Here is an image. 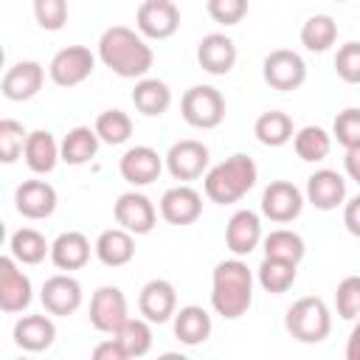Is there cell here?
I'll return each instance as SVG.
<instances>
[{
  "instance_id": "9a60e30c",
  "label": "cell",
  "mask_w": 360,
  "mask_h": 360,
  "mask_svg": "<svg viewBox=\"0 0 360 360\" xmlns=\"http://www.w3.org/2000/svg\"><path fill=\"white\" fill-rule=\"evenodd\" d=\"M42 82H45V68L34 59H22L6 70L0 90L8 101H28L42 90Z\"/></svg>"
},
{
  "instance_id": "5b68a950",
  "label": "cell",
  "mask_w": 360,
  "mask_h": 360,
  "mask_svg": "<svg viewBox=\"0 0 360 360\" xmlns=\"http://www.w3.org/2000/svg\"><path fill=\"white\" fill-rule=\"evenodd\" d=\"M180 112L194 129H214L225 118V98L211 84H194L180 98Z\"/></svg>"
},
{
  "instance_id": "f546056e",
  "label": "cell",
  "mask_w": 360,
  "mask_h": 360,
  "mask_svg": "<svg viewBox=\"0 0 360 360\" xmlns=\"http://www.w3.org/2000/svg\"><path fill=\"white\" fill-rule=\"evenodd\" d=\"M253 135L262 146H284L292 141L295 129H292V118L281 110H267L256 118L253 124Z\"/></svg>"
},
{
  "instance_id": "d590c367",
  "label": "cell",
  "mask_w": 360,
  "mask_h": 360,
  "mask_svg": "<svg viewBox=\"0 0 360 360\" xmlns=\"http://www.w3.org/2000/svg\"><path fill=\"white\" fill-rule=\"evenodd\" d=\"M112 338L121 343L127 360L129 357H143L152 349V326H149L146 318H129Z\"/></svg>"
},
{
  "instance_id": "b9f144b4",
  "label": "cell",
  "mask_w": 360,
  "mask_h": 360,
  "mask_svg": "<svg viewBox=\"0 0 360 360\" xmlns=\"http://www.w3.org/2000/svg\"><path fill=\"white\" fill-rule=\"evenodd\" d=\"M34 17L42 31H59L68 22V0H34Z\"/></svg>"
},
{
  "instance_id": "e575fe53",
  "label": "cell",
  "mask_w": 360,
  "mask_h": 360,
  "mask_svg": "<svg viewBox=\"0 0 360 360\" xmlns=\"http://www.w3.org/2000/svg\"><path fill=\"white\" fill-rule=\"evenodd\" d=\"M262 248H264V256H273V259H284V262H301L304 253H307V245L304 239L295 233V231H287V228H276L270 231L264 239H262Z\"/></svg>"
},
{
  "instance_id": "4fadbf2b",
  "label": "cell",
  "mask_w": 360,
  "mask_h": 360,
  "mask_svg": "<svg viewBox=\"0 0 360 360\" xmlns=\"http://www.w3.org/2000/svg\"><path fill=\"white\" fill-rule=\"evenodd\" d=\"M112 217H115V222L121 228H127L135 236L149 233L155 228V222H158V211H155L152 200L146 194H141V191L121 194L115 200V205H112Z\"/></svg>"
},
{
  "instance_id": "bcb514c9",
  "label": "cell",
  "mask_w": 360,
  "mask_h": 360,
  "mask_svg": "<svg viewBox=\"0 0 360 360\" xmlns=\"http://www.w3.org/2000/svg\"><path fill=\"white\" fill-rule=\"evenodd\" d=\"M343 169H346V174H349L354 183H360V146H354V149H346V158H343Z\"/></svg>"
},
{
  "instance_id": "7bdbcfd3",
  "label": "cell",
  "mask_w": 360,
  "mask_h": 360,
  "mask_svg": "<svg viewBox=\"0 0 360 360\" xmlns=\"http://www.w3.org/2000/svg\"><path fill=\"white\" fill-rule=\"evenodd\" d=\"M205 8L214 22L219 25H236L248 14V0H205Z\"/></svg>"
},
{
  "instance_id": "5bb4252c",
  "label": "cell",
  "mask_w": 360,
  "mask_h": 360,
  "mask_svg": "<svg viewBox=\"0 0 360 360\" xmlns=\"http://www.w3.org/2000/svg\"><path fill=\"white\" fill-rule=\"evenodd\" d=\"M31 278L20 270V262L8 253L0 259V309L3 312H22L31 304Z\"/></svg>"
},
{
  "instance_id": "d6986e66",
  "label": "cell",
  "mask_w": 360,
  "mask_h": 360,
  "mask_svg": "<svg viewBox=\"0 0 360 360\" xmlns=\"http://www.w3.org/2000/svg\"><path fill=\"white\" fill-rule=\"evenodd\" d=\"M138 309L149 323H166L177 312V292L174 284L166 278H152L141 287Z\"/></svg>"
},
{
  "instance_id": "ac0fdd59",
  "label": "cell",
  "mask_w": 360,
  "mask_h": 360,
  "mask_svg": "<svg viewBox=\"0 0 360 360\" xmlns=\"http://www.w3.org/2000/svg\"><path fill=\"white\" fill-rule=\"evenodd\" d=\"M202 214V197L197 188L180 183V186H172L163 191L160 197V217L169 222V225H191L197 222Z\"/></svg>"
},
{
  "instance_id": "7402d4cb",
  "label": "cell",
  "mask_w": 360,
  "mask_h": 360,
  "mask_svg": "<svg viewBox=\"0 0 360 360\" xmlns=\"http://www.w3.org/2000/svg\"><path fill=\"white\" fill-rule=\"evenodd\" d=\"M197 62L211 76H225L236 65V45L228 34H205L197 45Z\"/></svg>"
},
{
  "instance_id": "8d00e7d4",
  "label": "cell",
  "mask_w": 360,
  "mask_h": 360,
  "mask_svg": "<svg viewBox=\"0 0 360 360\" xmlns=\"http://www.w3.org/2000/svg\"><path fill=\"white\" fill-rule=\"evenodd\" d=\"M93 129L98 132L101 143L121 146V143H127L129 135H132V118H129L124 110H104V112H98Z\"/></svg>"
},
{
  "instance_id": "c3c4849f",
  "label": "cell",
  "mask_w": 360,
  "mask_h": 360,
  "mask_svg": "<svg viewBox=\"0 0 360 360\" xmlns=\"http://www.w3.org/2000/svg\"><path fill=\"white\" fill-rule=\"evenodd\" d=\"M335 3H343V0H335Z\"/></svg>"
},
{
  "instance_id": "cb8c5ba5",
  "label": "cell",
  "mask_w": 360,
  "mask_h": 360,
  "mask_svg": "<svg viewBox=\"0 0 360 360\" xmlns=\"http://www.w3.org/2000/svg\"><path fill=\"white\" fill-rule=\"evenodd\" d=\"M56 340V326L48 315H22L14 323V343L22 352H45Z\"/></svg>"
},
{
  "instance_id": "8992f818",
  "label": "cell",
  "mask_w": 360,
  "mask_h": 360,
  "mask_svg": "<svg viewBox=\"0 0 360 360\" xmlns=\"http://www.w3.org/2000/svg\"><path fill=\"white\" fill-rule=\"evenodd\" d=\"M262 76L273 90L290 93V90H298L307 82V62L301 59V53H295L290 48H276L264 56Z\"/></svg>"
},
{
  "instance_id": "3957f363",
  "label": "cell",
  "mask_w": 360,
  "mask_h": 360,
  "mask_svg": "<svg viewBox=\"0 0 360 360\" xmlns=\"http://www.w3.org/2000/svg\"><path fill=\"white\" fill-rule=\"evenodd\" d=\"M256 177H259V169H256L253 158L236 152L205 172L202 188H205V197L211 202L231 205V202H239L256 186Z\"/></svg>"
},
{
  "instance_id": "f35d334b",
  "label": "cell",
  "mask_w": 360,
  "mask_h": 360,
  "mask_svg": "<svg viewBox=\"0 0 360 360\" xmlns=\"http://www.w3.org/2000/svg\"><path fill=\"white\" fill-rule=\"evenodd\" d=\"M332 138L343 149L360 146V107H346L332 121Z\"/></svg>"
},
{
  "instance_id": "ab89813d",
  "label": "cell",
  "mask_w": 360,
  "mask_h": 360,
  "mask_svg": "<svg viewBox=\"0 0 360 360\" xmlns=\"http://www.w3.org/2000/svg\"><path fill=\"white\" fill-rule=\"evenodd\" d=\"M335 309L343 321L360 318V276H346L335 290Z\"/></svg>"
},
{
  "instance_id": "484cf974",
  "label": "cell",
  "mask_w": 360,
  "mask_h": 360,
  "mask_svg": "<svg viewBox=\"0 0 360 360\" xmlns=\"http://www.w3.org/2000/svg\"><path fill=\"white\" fill-rule=\"evenodd\" d=\"M51 262L59 270H82L90 262V239L82 231H65L51 242Z\"/></svg>"
},
{
  "instance_id": "277c9868",
  "label": "cell",
  "mask_w": 360,
  "mask_h": 360,
  "mask_svg": "<svg viewBox=\"0 0 360 360\" xmlns=\"http://www.w3.org/2000/svg\"><path fill=\"white\" fill-rule=\"evenodd\" d=\"M284 329L301 340V343H321L332 332V312L323 298L318 295H304L298 298L287 315H284Z\"/></svg>"
},
{
  "instance_id": "7c38bea8",
  "label": "cell",
  "mask_w": 360,
  "mask_h": 360,
  "mask_svg": "<svg viewBox=\"0 0 360 360\" xmlns=\"http://www.w3.org/2000/svg\"><path fill=\"white\" fill-rule=\"evenodd\" d=\"M39 301L48 315L68 318L82 307V284L70 273H56V276L45 278V284L39 290Z\"/></svg>"
},
{
  "instance_id": "e0dca14e",
  "label": "cell",
  "mask_w": 360,
  "mask_h": 360,
  "mask_svg": "<svg viewBox=\"0 0 360 360\" xmlns=\"http://www.w3.org/2000/svg\"><path fill=\"white\" fill-rule=\"evenodd\" d=\"M56 188L45 180H22L14 191V208L25 219H48L56 211Z\"/></svg>"
},
{
  "instance_id": "d6a6232c",
  "label": "cell",
  "mask_w": 360,
  "mask_h": 360,
  "mask_svg": "<svg viewBox=\"0 0 360 360\" xmlns=\"http://www.w3.org/2000/svg\"><path fill=\"white\" fill-rule=\"evenodd\" d=\"M292 149H295V155H298L301 160L318 163V160H323V158L332 152V135H329L323 127H315V124L301 127V129L292 135Z\"/></svg>"
},
{
  "instance_id": "1f68e13d",
  "label": "cell",
  "mask_w": 360,
  "mask_h": 360,
  "mask_svg": "<svg viewBox=\"0 0 360 360\" xmlns=\"http://www.w3.org/2000/svg\"><path fill=\"white\" fill-rule=\"evenodd\" d=\"M295 276H298V264L295 262H284V259H273V256H264L262 264H259V273H256L262 290L273 292V295L287 292L295 284Z\"/></svg>"
},
{
  "instance_id": "ee69618b",
  "label": "cell",
  "mask_w": 360,
  "mask_h": 360,
  "mask_svg": "<svg viewBox=\"0 0 360 360\" xmlns=\"http://www.w3.org/2000/svg\"><path fill=\"white\" fill-rule=\"evenodd\" d=\"M343 225L352 236L360 239V194L352 197L349 202H343Z\"/></svg>"
},
{
  "instance_id": "60d3db41",
  "label": "cell",
  "mask_w": 360,
  "mask_h": 360,
  "mask_svg": "<svg viewBox=\"0 0 360 360\" xmlns=\"http://www.w3.org/2000/svg\"><path fill=\"white\" fill-rule=\"evenodd\" d=\"M335 73L346 84H360V42H343L335 53Z\"/></svg>"
},
{
  "instance_id": "7dc6e473",
  "label": "cell",
  "mask_w": 360,
  "mask_h": 360,
  "mask_svg": "<svg viewBox=\"0 0 360 360\" xmlns=\"http://www.w3.org/2000/svg\"><path fill=\"white\" fill-rule=\"evenodd\" d=\"M346 360H360V318H357V323H354L352 332H349V340H346Z\"/></svg>"
},
{
  "instance_id": "74e56055",
  "label": "cell",
  "mask_w": 360,
  "mask_h": 360,
  "mask_svg": "<svg viewBox=\"0 0 360 360\" xmlns=\"http://www.w3.org/2000/svg\"><path fill=\"white\" fill-rule=\"evenodd\" d=\"M25 141H28V132L20 121L14 118L0 121V160L3 163H14L25 152Z\"/></svg>"
},
{
  "instance_id": "f1b7e54d",
  "label": "cell",
  "mask_w": 360,
  "mask_h": 360,
  "mask_svg": "<svg viewBox=\"0 0 360 360\" xmlns=\"http://www.w3.org/2000/svg\"><path fill=\"white\" fill-rule=\"evenodd\" d=\"M98 143H101V138H98L96 129H90V127H73V129L62 138V143H59L62 160H65L68 166L90 163V160L96 158V152H98Z\"/></svg>"
},
{
  "instance_id": "f6af8a7d",
  "label": "cell",
  "mask_w": 360,
  "mask_h": 360,
  "mask_svg": "<svg viewBox=\"0 0 360 360\" xmlns=\"http://www.w3.org/2000/svg\"><path fill=\"white\" fill-rule=\"evenodd\" d=\"M93 360H127V354L115 338H107L93 349Z\"/></svg>"
},
{
  "instance_id": "44dd1931",
  "label": "cell",
  "mask_w": 360,
  "mask_h": 360,
  "mask_svg": "<svg viewBox=\"0 0 360 360\" xmlns=\"http://www.w3.org/2000/svg\"><path fill=\"white\" fill-rule=\"evenodd\" d=\"M262 239V219L250 208H239L225 225V245L233 256H250Z\"/></svg>"
},
{
  "instance_id": "6da1fadb",
  "label": "cell",
  "mask_w": 360,
  "mask_h": 360,
  "mask_svg": "<svg viewBox=\"0 0 360 360\" xmlns=\"http://www.w3.org/2000/svg\"><path fill=\"white\" fill-rule=\"evenodd\" d=\"M98 59L121 79H143L155 62V53L143 34H135L127 25H110L98 37Z\"/></svg>"
},
{
  "instance_id": "30bf717a",
  "label": "cell",
  "mask_w": 360,
  "mask_h": 360,
  "mask_svg": "<svg viewBox=\"0 0 360 360\" xmlns=\"http://www.w3.org/2000/svg\"><path fill=\"white\" fill-rule=\"evenodd\" d=\"M135 25L146 39H169L180 28V8L174 0H143L135 11Z\"/></svg>"
},
{
  "instance_id": "4316f807",
  "label": "cell",
  "mask_w": 360,
  "mask_h": 360,
  "mask_svg": "<svg viewBox=\"0 0 360 360\" xmlns=\"http://www.w3.org/2000/svg\"><path fill=\"white\" fill-rule=\"evenodd\" d=\"M211 315L208 309L197 307V304H188V307H180L174 312V338L186 346H200L211 338Z\"/></svg>"
},
{
  "instance_id": "4dcf8cb0",
  "label": "cell",
  "mask_w": 360,
  "mask_h": 360,
  "mask_svg": "<svg viewBox=\"0 0 360 360\" xmlns=\"http://www.w3.org/2000/svg\"><path fill=\"white\" fill-rule=\"evenodd\" d=\"M8 253L20 264H39L45 256H51V242L37 228H20L8 239Z\"/></svg>"
},
{
  "instance_id": "8fae6325",
  "label": "cell",
  "mask_w": 360,
  "mask_h": 360,
  "mask_svg": "<svg viewBox=\"0 0 360 360\" xmlns=\"http://www.w3.org/2000/svg\"><path fill=\"white\" fill-rule=\"evenodd\" d=\"M307 197L301 194V188L290 180H273L264 191H262V214L270 222H292L295 217H301Z\"/></svg>"
},
{
  "instance_id": "9c48e42d",
  "label": "cell",
  "mask_w": 360,
  "mask_h": 360,
  "mask_svg": "<svg viewBox=\"0 0 360 360\" xmlns=\"http://www.w3.org/2000/svg\"><path fill=\"white\" fill-rule=\"evenodd\" d=\"M166 169L174 180H197L208 172V160H211V152L202 141H194V138H186V141H177L169 146L166 152Z\"/></svg>"
},
{
  "instance_id": "d4e9b609",
  "label": "cell",
  "mask_w": 360,
  "mask_h": 360,
  "mask_svg": "<svg viewBox=\"0 0 360 360\" xmlns=\"http://www.w3.org/2000/svg\"><path fill=\"white\" fill-rule=\"evenodd\" d=\"M22 158L34 174H51L56 169V163L62 160V149L48 129H34V132H28Z\"/></svg>"
},
{
  "instance_id": "2e32d148",
  "label": "cell",
  "mask_w": 360,
  "mask_h": 360,
  "mask_svg": "<svg viewBox=\"0 0 360 360\" xmlns=\"http://www.w3.org/2000/svg\"><path fill=\"white\" fill-rule=\"evenodd\" d=\"M163 158L152 149V146H129L124 155H121V160H118V172H121V177L129 183V186H149V183H155L158 177H160V172H163Z\"/></svg>"
},
{
  "instance_id": "7a4b0ae2",
  "label": "cell",
  "mask_w": 360,
  "mask_h": 360,
  "mask_svg": "<svg viewBox=\"0 0 360 360\" xmlns=\"http://www.w3.org/2000/svg\"><path fill=\"white\" fill-rule=\"evenodd\" d=\"M250 304H253L250 267L242 262V256L219 262L211 273V307H214V312L222 315L225 321H236L250 309Z\"/></svg>"
},
{
  "instance_id": "83f0119b",
  "label": "cell",
  "mask_w": 360,
  "mask_h": 360,
  "mask_svg": "<svg viewBox=\"0 0 360 360\" xmlns=\"http://www.w3.org/2000/svg\"><path fill=\"white\" fill-rule=\"evenodd\" d=\"M132 104L141 115L146 118H158L169 110L172 104V90L166 82L160 79H152V76H143L135 82V90H132Z\"/></svg>"
},
{
  "instance_id": "52a82bcc",
  "label": "cell",
  "mask_w": 360,
  "mask_h": 360,
  "mask_svg": "<svg viewBox=\"0 0 360 360\" xmlns=\"http://www.w3.org/2000/svg\"><path fill=\"white\" fill-rule=\"evenodd\" d=\"M96 70V56L84 45H68L53 53L48 65V76L56 87H76Z\"/></svg>"
},
{
  "instance_id": "603a6c76",
  "label": "cell",
  "mask_w": 360,
  "mask_h": 360,
  "mask_svg": "<svg viewBox=\"0 0 360 360\" xmlns=\"http://www.w3.org/2000/svg\"><path fill=\"white\" fill-rule=\"evenodd\" d=\"M135 233H129L127 228H107L98 233L93 250H96V259L104 264V267H124L132 262L135 256Z\"/></svg>"
},
{
  "instance_id": "ffe728a7",
  "label": "cell",
  "mask_w": 360,
  "mask_h": 360,
  "mask_svg": "<svg viewBox=\"0 0 360 360\" xmlns=\"http://www.w3.org/2000/svg\"><path fill=\"white\" fill-rule=\"evenodd\" d=\"M307 202L315 205L318 211H335L338 205L346 202V180L335 169H318L307 177Z\"/></svg>"
},
{
  "instance_id": "ba28073f",
  "label": "cell",
  "mask_w": 360,
  "mask_h": 360,
  "mask_svg": "<svg viewBox=\"0 0 360 360\" xmlns=\"http://www.w3.org/2000/svg\"><path fill=\"white\" fill-rule=\"evenodd\" d=\"M127 321H129V309L121 287L112 284L98 287L90 298V323L104 335H115Z\"/></svg>"
},
{
  "instance_id": "836d02e7",
  "label": "cell",
  "mask_w": 360,
  "mask_h": 360,
  "mask_svg": "<svg viewBox=\"0 0 360 360\" xmlns=\"http://www.w3.org/2000/svg\"><path fill=\"white\" fill-rule=\"evenodd\" d=\"M338 42V22L329 14H312L301 25V45L312 53H323Z\"/></svg>"
}]
</instances>
